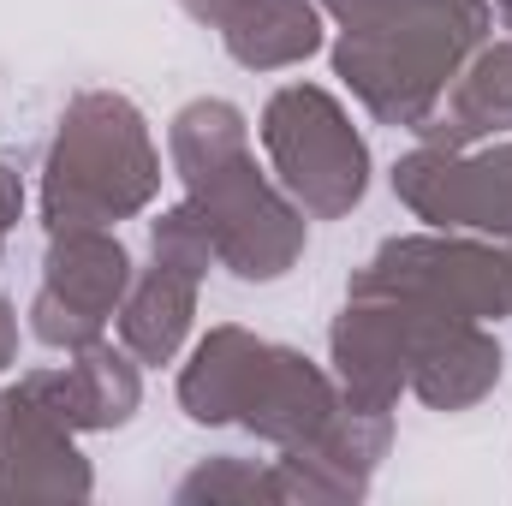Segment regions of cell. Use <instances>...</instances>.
Instances as JSON below:
<instances>
[{
	"mask_svg": "<svg viewBox=\"0 0 512 506\" xmlns=\"http://www.w3.org/2000/svg\"><path fill=\"white\" fill-rule=\"evenodd\" d=\"M90 495L96 471L78 453V429H66L18 381L0 387V501H90Z\"/></svg>",
	"mask_w": 512,
	"mask_h": 506,
	"instance_id": "cell-10",
	"label": "cell"
},
{
	"mask_svg": "<svg viewBox=\"0 0 512 506\" xmlns=\"http://www.w3.org/2000/svg\"><path fill=\"white\" fill-rule=\"evenodd\" d=\"M334 411H340V381H334V370L310 364L298 346H274L268 340L251 387H245V405H239V429L256 435V441H268L280 453L292 441H310Z\"/></svg>",
	"mask_w": 512,
	"mask_h": 506,
	"instance_id": "cell-12",
	"label": "cell"
},
{
	"mask_svg": "<svg viewBox=\"0 0 512 506\" xmlns=\"http://www.w3.org/2000/svg\"><path fill=\"white\" fill-rule=\"evenodd\" d=\"M18 387L30 399H42L66 429L108 435V429H126L143 405V364L126 346H108V334H102V340L66 352L60 370H24Z\"/></svg>",
	"mask_w": 512,
	"mask_h": 506,
	"instance_id": "cell-11",
	"label": "cell"
},
{
	"mask_svg": "<svg viewBox=\"0 0 512 506\" xmlns=\"http://www.w3.org/2000/svg\"><path fill=\"white\" fill-rule=\"evenodd\" d=\"M185 197L197 203L221 268L233 280H245V286L286 280L298 268L304 245H310V215L280 191V179H268L256 167L251 149L221 161V167H209L203 179H191Z\"/></svg>",
	"mask_w": 512,
	"mask_h": 506,
	"instance_id": "cell-4",
	"label": "cell"
},
{
	"mask_svg": "<svg viewBox=\"0 0 512 506\" xmlns=\"http://www.w3.org/2000/svg\"><path fill=\"white\" fill-rule=\"evenodd\" d=\"M507 286H512V239H507Z\"/></svg>",
	"mask_w": 512,
	"mask_h": 506,
	"instance_id": "cell-25",
	"label": "cell"
},
{
	"mask_svg": "<svg viewBox=\"0 0 512 506\" xmlns=\"http://www.w3.org/2000/svg\"><path fill=\"white\" fill-rule=\"evenodd\" d=\"M495 18H501V24L512 30V0H495Z\"/></svg>",
	"mask_w": 512,
	"mask_h": 506,
	"instance_id": "cell-24",
	"label": "cell"
},
{
	"mask_svg": "<svg viewBox=\"0 0 512 506\" xmlns=\"http://www.w3.org/2000/svg\"><path fill=\"white\" fill-rule=\"evenodd\" d=\"M197 286L191 274H173L161 262H149L143 274H131L126 304L114 310V328H120V346L143 370H161L185 352L191 340V322H197Z\"/></svg>",
	"mask_w": 512,
	"mask_h": 506,
	"instance_id": "cell-16",
	"label": "cell"
},
{
	"mask_svg": "<svg viewBox=\"0 0 512 506\" xmlns=\"http://www.w3.org/2000/svg\"><path fill=\"white\" fill-rule=\"evenodd\" d=\"M393 197L441 233L512 239V137L477 149L417 143L393 161Z\"/></svg>",
	"mask_w": 512,
	"mask_h": 506,
	"instance_id": "cell-7",
	"label": "cell"
},
{
	"mask_svg": "<svg viewBox=\"0 0 512 506\" xmlns=\"http://www.w3.org/2000/svg\"><path fill=\"white\" fill-rule=\"evenodd\" d=\"M346 292H399L429 310L465 316V322H501L512 316V286H507V251L477 233H405L376 245V256L352 274Z\"/></svg>",
	"mask_w": 512,
	"mask_h": 506,
	"instance_id": "cell-5",
	"label": "cell"
},
{
	"mask_svg": "<svg viewBox=\"0 0 512 506\" xmlns=\"http://www.w3.org/2000/svg\"><path fill=\"white\" fill-rule=\"evenodd\" d=\"M501 364H507V352H501L495 328L453 316V322H435V328L423 334L405 387H411L429 411H471V405H483V399L501 387Z\"/></svg>",
	"mask_w": 512,
	"mask_h": 506,
	"instance_id": "cell-13",
	"label": "cell"
},
{
	"mask_svg": "<svg viewBox=\"0 0 512 506\" xmlns=\"http://www.w3.org/2000/svg\"><path fill=\"white\" fill-rule=\"evenodd\" d=\"M24 221V179L0 161V256H6V233Z\"/></svg>",
	"mask_w": 512,
	"mask_h": 506,
	"instance_id": "cell-20",
	"label": "cell"
},
{
	"mask_svg": "<svg viewBox=\"0 0 512 506\" xmlns=\"http://www.w3.org/2000/svg\"><path fill=\"white\" fill-rule=\"evenodd\" d=\"M262 149L280 191L310 221H346L370 191V143L346 102L322 84H280L262 102Z\"/></svg>",
	"mask_w": 512,
	"mask_h": 506,
	"instance_id": "cell-3",
	"label": "cell"
},
{
	"mask_svg": "<svg viewBox=\"0 0 512 506\" xmlns=\"http://www.w3.org/2000/svg\"><path fill=\"white\" fill-rule=\"evenodd\" d=\"M131 251L114 227H72L48 233L42 256V286L30 298V334L48 352H78L108 334L114 310L131 292Z\"/></svg>",
	"mask_w": 512,
	"mask_h": 506,
	"instance_id": "cell-6",
	"label": "cell"
},
{
	"mask_svg": "<svg viewBox=\"0 0 512 506\" xmlns=\"http://www.w3.org/2000/svg\"><path fill=\"white\" fill-rule=\"evenodd\" d=\"M423 143H441V149H477V143H495L512 137V42H483L465 72L447 84L441 108L417 126Z\"/></svg>",
	"mask_w": 512,
	"mask_h": 506,
	"instance_id": "cell-14",
	"label": "cell"
},
{
	"mask_svg": "<svg viewBox=\"0 0 512 506\" xmlns=\"http://www.w3.org/2000/svg\"><path fill=\"white\" fill-rule=\"evenodd\" d=\"M262 352H268V340L251 334V328H239V322L209 328L191 346L185 370H179V411L191 423H203V429L239 423V405H245V387H251Z\"/></svg>",
	"mask_w": 512,
	"mask_h": 506,
	"instance_id": "cell-15",
	"label": "cell"
},
{
	"mask_svg": "<svg viewBox=\"0 0 512 506\" xmlns=\"http://www.w3.org/2000/svg\"><path fill=\"white\" fill-rule=\"evenodd\" d=\"M179 6H185V12H191L197 24H209V30H221V24H233V18H239V12H245L251 0H179Z\"/></svg>",
	"mask_w": 512,
	"mask_h": 506,
	"instance_id": "cell-21",
	"label": "cell"
},
{
	"mask_svg": "<svg viewBox=\"0 0 512 506\" xmlns=\"http://www.w3.org/2000/svg\"><path fill=\"white\" fill-rule=\"evenodd\" d=\"M328 18H340V24H352V18H364V12H376L382 0H316Z\"/></svg>",
	"mask_w": 512,
	"mask_h": 506,
	"instance_id": "cell-23",
	"label": "cell"
},
{
	"mask_svg": "<svg viewBox=\"0 0 512 506\" xmlns=\"http://www.w3.org/2000/svg\"><path fill=\"white\" fill-rule=\"evenodd\" d=\"M489 36V0H382L376 12L340 24L334 78L370 120L417 131Z\"/></svg>",
	"mask_w": 512,
	"mask_h": 506,
	"instance_id": "cell-1",
	"label": "cell"
},
{
	"mask_svg": "<svg viewBox=\"0 0 512 506\" xmlns=\"http://www.w3.org/2000/svg\"><path fill=\"white\" fill-rule=\"evenodd\" d=\"M173 501L179 506H227V501L280 506V477H274V465H256V459H203L197 471L179 477Z\"/></svg>",
	"mask_w": 512,
	"mask_h": 506,
	"instance_id": "cell-18",
	"label": "cell"
},
{
	"mask_svg": "<svg viewBox=\"0 0 512 506\" xmlns=\"http://www.w3.org/2000/svg\"><path fill=\"white\" fill-rule=\"evenodd\" d=\"M161 197V149L120 90H78L42 155V227H120Z\"/></svg>",
	"mask_w": 512,
	"mask_h": 506,
	"instance_id": "cell-2",
	"label": "cell"
},
{
	"mask_svg": "<svg viewBox=\"0 0 512 506\" xmlns=\"http://www.w3.org/2000/svg\"><path fill=\"white\" fill-rule=\"evenodd\" d=\"M18 364V310L0 298V376Z\"/></svg>",
	"mask_w": 512,
	"mask_h": 506,
	"instance_id": "cell-22",
	"label": "cell"
},
{
	"mask_svg": "<svg viewBox=\"0 0 512 506\" xmlns=\"http://www.w3.org/2000/svg\"><path fill=\"white\" fill-rule=\"evenodd\" d=\"M387 447H393V411L382 405H352L340 399V411L310 435L280 447L274 477H280V506H352L370 495L376 471H382Z\"/></svg>",
	"mask_w": 512,
	"mask_h": 506,
	"instance_id": "cell-9",
	"label": "cell"
},
{
	"mask_svg": "<svg viewBox=\"0 0 512 506\" xmlns=\"http://www.w3.org/2000/svg\"><path fill=\"white\" fill-rule=\"evenodd\" d=\"M221 48L245 72H286L322 48V6L316 0H251L233 24H221Z\"/></svg>",
	"mask_w": 512,
	"mask_h": 506,
	"instance_id": "cell-17",
	"label": "cell"
},
{
	"mask_svg": "<svg viewBox=\"0 0 512 506\" xmlns=\"http://www.w3.org/2000/svg\"><path fill=\"white\" fill-rule=\"evenodd\" d=\"M435 322H453V316L399 292H346V310L328 328V364L340 381V399L393 411L411 381V358Z\"/></svg>",
	"mask_w": 512,
	"mask_h": 506,
	"instance_id": "cell-8",
	"label": "cell"
},
{
	"mask_svg": "<svg viewBox=\"0 0 512 506\" xmlns=\"http://www.w3.org/2000/svg\"><path fill=\"white\" fill-rule=\"evenodd\" d=\"M149 262H161L173 274H191V280H209V268H221L215 239H209V227H203V215H197L191 197L173 203V209H161L149 221Z\"/></svg>",
	"mask_w": 512,
	"mask_h": 506,
	"instance_id": "cell-19",
	"label": "cell"
}]
</instances>
